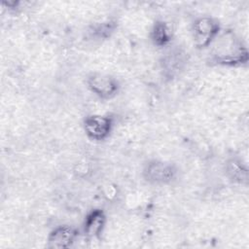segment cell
Segmentation results:
<instances>
[{
  "label": "cell",
  "mask_w": 249,
  "mask_h": 249,
  "mask_svg": "<svg viewBox=\"0 0 249 249\" xmlns=\"http://www.w3.org/2000/svg\"><path fill=\"white\" fill-rule=\"evenodd\" d=\"M211 60L224 66H238L248 61V50L232 31H220L212 43Z\"/></svg>",
  "instance_id": "obj_1"
},
{
  "label": "cell",
  "mask_w": 249,
  "mask_h": 249,
  "mask_svg": "<svg viewBox=\"0 0 249 249\" xmlns=\"http://www.w3.org/2000/svg\"><path fill=\"white\" fill-rule=\"evenodd\" d=\"M221 31L219 21L208 16L199 17L192 25V38L197 49H206L212 45Z\"/></svg>",
  "instance_id": "obj_2"
},
{
  "label": "cell",
  "mask_w": 249,
  "mask_h": 249,
  "mask_svg": "<svg viewBox=\"0 0 249 249\" xmlns=\"http://www.w3.org/2000/svg\"><path fill=\"white\" fill-rule=\"evenodd\" d=\"M177 173L174 163L160 160L148 161L142 171L143 178L153 185H168L175 180Z\"/></svg>",
  "instance_id": "obj_3"
},
{
  "label": "cell",
  "mask_w": 249,
  "mask_h": 249,
  "mask_svg": "<svg viewBox=\"0 0 249 249\" xmlns=\"http://www.w3.org/2000/svg\"><path fill=\"white\" fill-rule=\"evenodd\" d=\"M87 85L94 95L103 100L114 98L121 88L119 81L115 77L99 72L89 74L87 78Z\"/></svg>",
  "instance_id": "obj_4"
},
{
  "label": "cell",
  "mask_w": 249,
  "mask_h": 249,
  "mask_svg": "<svg viewBox=\"0 0 249 249\" xmlns=\"http://www.w3.org/2000/svg\"><path fill=\"white\" fill-rule=\"evenodd\" d=\"M86 135L93 141L106 140L112 132L114 123L111 117L104 115H89L83 122Z\"/></svg>",
  "instance_id": "obj_5"
},
{
  "label": "cell",
  "mask_w": 249,
  "mask_h": 249,
  "mask_svg": "<svg viewBox=\"0 0 249 249\" xmlns=\"http://www.w3.org/2000/svg\"><path fill=\"white\" fill-rule=\"evenodd\" d=\"M78 232L75 228L68 225H61L54 228L48 236V246L50 248H69L73 245Z\"/></svg>",
  "instance_id": "obj_6"
},
{
  "label": "cell",
  "mask_w": 249,
  "mask_h": 249,
  "mask_svg": "<svg viewBox=\"0 0 249 249\" xmlns=\"http://www.w3.org/2000/svg\"><path fill=\"white\" fill-rule=\"evenodd\" d=\"M106 214L102 209L95 208L90 210L85 217L83 230L87 236L97 237L101 234L106 225Z\"/></svg>",
  "instance_id": "obj_7"
},
{
  "label": "cell",
  "mask_w": 249,
  "mask_h": 249,
  "mask_svg": "<svg viewBox=\"0 0 249 249\" xmlns=\"http://www.w3.org/2000/svg\"><path fill=\"white\" fill-rule=\"evenodd\" d=\"M150 38L155 46L165 47L172 40L171 28L166 22L162 20H158L154 23L150 31Z\"/></svg>",
  "instance_id": "obj_8"
},
{
  "label": "cell",
  "mask_w": 249,
  "mask_h": 249,
  "mask_svg": "<svg viewBox=\"0 0 249 249\" xmlns=\"http://www.w3.org/2000/svg\"><path fill=\"white\" fill-rule=\"evenodd\" d=\"M227 173L229 177L234 182H238V183L247 182V178H248L247 169L244 168L241 162L238 160H231L228 162Z\"/></svg>",
  "instance_id": "obj_9"
}]
</instances>
